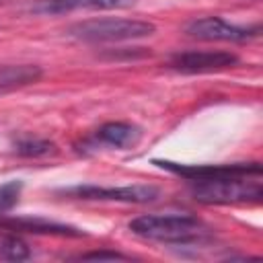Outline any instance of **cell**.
I'll list each match as a JSON object with an SVG mask.
<instances>
[{
	"label": "cell",
	"instance_id": "1",
	"mask_svg": "<svg viewBox=\"0 0 263 263\" xmlns=\"http://www.w3.org/2000/svg\"><path fill=\"white\" fill-rule=\"evenodd\" d=\"M129 230L146 240L187 245L199 242L208 236V226L187 214H146L129 222Z\"/></svg>",
	"mask_w": 263,
	"mask_h": 263
},
{
	"label": "cell",
	"instance_id": "7",
	"mask_svg": "<svg viewBox=\"0 0 263 263\" xmlns=\"http://www.w3.org/2000/svg\"><path fill=\"white\" fill-rule=\"evenodd\" d=\"M187 35L201 41H245L257 33V29H247L224 21L222 16H201L187 25Z\"/></svg>",
	"mask_w": 263,
	"mask_h": 263
},
{
	"label": "cell",
	"instance_id": "14",
	"mask_svg": "<svg viewBox=\"0 0 263 263\" xmlns=\"http://www.w3.org/2000/svg\"><path fill=\"white\" fill-rule=\"evenodd\" d=\"M21 189H23L21 181H8L0 185V216H4L8 210L14 208V203L18 201Z\"/></svg>",
	"mask_w": 263,
	"mask_h": 263
},
{
	"label": "cell",
	"instance_id": "6",
	"mask_svg": "<svg viewBox=\"0 0 263 263\" xmlns=\"http://www.w3.org/2000/svg\"><path fill=\"white\" fill-rule=\"evenodd\" d=\"M238 64V58L230 51L222 49H205V51H183L173 55L171 68L185 72V74H199V72H218Z\"/></svg>",
	"mask_w": 263,
	"mask_h": 263
},
{
	"label": "cell",
	"instance_id": "11",
	"mask_svg": "<svg viewBox=\"0 0 263 263\" xmlns=\"http://www.w3.org/2000/svg\"><path fill=\"white\" fill-rule=\"evenodd\" d=\"M41 78V68L31 64L21 66H0V92L27 86L31 82H37Z\"/></svg>",
	"mask_w": 263,
	"mask_h": 263
},
{
	"label": "cell",
	"instance_id": "3",
	"mask_svg": "<svg viewBox=\"0 0 263 263\" xmlns=\"http://www.w3.org/2000/svg\"><path fill=\"white\" fill-rule=\"evenodd\" d=\"M156 27L138 18H90L76 23L68 33L82 41H132L150 37Z\"/></svg>",
	"mask_w": 263,
	"mask_h": 263
},
{
	"label": "cell",
	"instance_id": "5",
	"mask_svg": "<svg viewBox=\"0 0 263 263\" xmlns=\"http://www.w3.org/2000/svg\"><path fill=\"white\" fill-rule=\"evenodd\" d=\"M162 168L187 177L189 181L199 179H220V177H238V175H261L259 162H234V164H177L168 160H154Z\"/></svg>",
	"mask_w": 263,
	"mask_h": 263
},
{
	"label": "cell",
	"instance_id": "9",
	"mask_svg": "<svg viewBox=\"0 0 263 263\" xmlns=\"http://www.w3.org/2000/svg\"><path fill=\"white\" fill-rule=\"evenodd\" d=\"M136 0H35L33 12L39 14H66L72 10H115L129 8Z\"/></svg>",
	"mask_w": 263,
	"mask_h": 263
},
{
	"label": "cell",
	"instance_id": "8",
	"mask_svg": "<svg viewBox=\"0 0 263 263\" xmlns=\"http://www.w3.org/2000/svg\"><path fill=\"white\" fill-rule=\"evenodd\" d=\"M140 127L132 125V123H125V121H109L105 125H101L90 140L84 142V146H90V148H99V146H107V148H119V150H125V148H132L140 142Z\"/></svg>",
	"mask_w": 263,
	"mask_h": 263
},
{
	"label": "cell",
	"instance_id": "4",
	"mask_svg": "<svg viewBox=\"0 0 263 263\" xmlns=\"http://www.w3.org/2000/svg\"><path fill=\"white\" fill-rule=\"evenodd\" d=\"M78 199H101V201H123V203H148L158 197V189L152 185H123V187H99L78 185L66 191Z\"/></svg>",
	"mask_w": 263,
	"mask_h": 263
},
{
	"label": "cell",
	"instance_id": "2",
	"mask_svg": "<svg viewBox=\"0 0 263 263\" xmlns=\"http://www.w3.org/2000/svg\"><path fill=\"white\" fill-rule=\"evenodd\" d=\"M191 195L201 203H257L263 197L261 175H238L191 181Z\"/></svg>",
	"mask_w": 263,
	"mask_h": 263
},
{
	"label": "cell",
	"instance_id": "10",
	"mask_svg": "<svg viewBox=\"0 0 263 263\" xmlns=\"http://www.w3.org/2000/svg\"><path fill=\"white\" fill-rule=\"evenodd\" d=\"M2 226H8L10 230H27V232H39V234H62V236H80L82 232L72 228V226H64V224H55V222H47V220H39V218H18V220H0Z\"/></svg>",
	"mask_w": 263,
	"mask_h": 263
},
{
	"label": "cell",
	"instance_id": "15",
	"mask_svg": "<svg viewBox=\"0 0 263 263\" xmlns=\"http://www.w3.org/2000/svg\"><path fill=\"white\" fill-rule=\"evenodd\" d=\"M82 259H95V261H105V259H109V261H113V259H127V257L121 255V253H115V251H95V253L82 255Z\"/></svg>",
	"mask_w": 263,
	"mask_h": 263
},
{
	"label": "cell",
	"instance_id": "12",
	"mask_svg": "<svg viewBox=\"0 0 263 263\" xmlns=\"http://www.w3.org/2000/svg\"><path fill=\"white\" fill-rule=\"evenodd\" d=\"M31 257L29 245L12 234V232H0V261H27Z\"/></svg>",
	"mask_w": 263,
	"mask_h": 263
},
{
	"label": "cell",
	"instance_id": "13",
	"mask_svg": "<svg viewBox=\"0 0 263 263\" xmlns=\"http://www.w3.org/2000/svg\"><path fill=\"white\" fill-rule=\"evenodd\" d=\"M14 150L21 156H33V158H37V156L53 154L55 152V144H51L49 140H43V138H23V140H16Z\"/></svg>",
	"mask_w": 263,
	"mask_h": 263
}]
</instances>
